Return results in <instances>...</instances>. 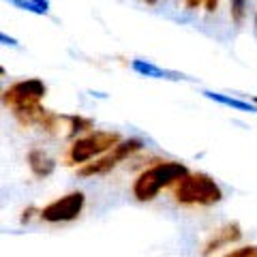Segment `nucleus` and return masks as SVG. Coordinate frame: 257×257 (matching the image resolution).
<instances>
[{"mask_svg": "<svg viewBox=\"0 0 257 257\" xmlns=\"http://www.w3.org/2000/svg\"><path fill=\"white\" fill-rule=\"evenodd\" d=\"M189 174L187 165L180 161H159L144 170L133 182V197L138 202H152L163 189L172 187Z\"/></svg>", "mask_w": 257, "mask_h": 257, "instance_id": "obj_1", "label": "nucleus"}, {"mask_svg": "<svg viewBox=\"0 0 257 257\" xmlns=\"http://www.w3.org/2000/svg\"><path fill=\"white\" fill-rule=\"evenodd\" d=\"M174 199L180 206H214L223 199V189L212 176L204 172H189L174 184Z\"/></svg>", "mask_w": 257, "mask_h": 257, "instance_id": "obj_2", "label": "nucleus"}, {"mask_svg": "<svg viewBox=\"0 0 257 257\" xmlns=\"http://www.w3.org/2000/svg\"><path fill=\"white\" fill-rule=\"evenodd\" d=\"M122 142L118 131H88L82 138L73 140L67 150V165H86L92 159L103 157Z\"/></svg>", "mask_w": 257, "mask_h": 257, "instance_id": "obj_3", "label": "nucleus"}, {"mask_svg": "<svg viewBox=\"0 0 257 257\" xmlns=\"http://www.w3.org/2000/svg\"><path fill=\"white\" fill-rule=\"evenodd\" d=\"M45 94H47V86L41 82V79L30 77V79H22V82L11 84L3 92V101L13 114H18V111L41 105Z\"/></svg>", "mask_w": 257, "mask_h": 257, "instance_id": "obj_4", "label": "nucleus"}, {"mask_svg": "<svg viewBox=\"0 0 257 257\" xmlns=\"http://www.w3.org/2000/svg\"><path fill=\"white\" fill-rule=\"evenodd\" d=\"M144 148V142L140 138H128V140H122L118 144V146H114L109 152H105L103 157L94 159V163H86L77 170V174L82 176V178H90V176H103L111 172L114 167L120 163V161L128 159L131 155H135V152H140Z\"/></svg>", "mask_w": 257, "mask_h": 257, "instance_id": "obj_5", "label": "nucleus"}, {"mask_svg": "<svg viewBox=\"0 0 257 257\" xmlns=\"http://www.w3.org/2000/svg\"><path fill=\"white\" fill-rule=\"evenodd\" d=\"M86 195L82 191H71L67 195H62L58 199L50 202L45 208L39 210V219H43L45 223H69L75 221L84 210Z\"/></svg>", "mask_w": 257, "mask_h": 257, "instance_id": "obj_6", "label": "nucleus"}, {"mask_svg": "<svg viewBox=\"0 0 257 257\" xmlns=\"http://www.w3.org/2000/svg\"><path fill=\"white\" fill-rule=\"evenodd\" d=\"M240 238H242V227H240L236 221H229V223L221 225L219 229H214V234H210V238L204 242L202 253L199 255L202 257H212L214 253H219L221 248L236 244Z\"/></svg>", "mask_w": 257, "mask_h": 257, "instance_id": "obj_7", "label": "nucleus"}, {"mask_svg": "<svg viewBox=\"0 0 257 257\" xmlns=\"http://www.w3.org/2000/svg\"><path fill=\"white\" fill-rule=\"evenodd\" d=\"M28 167L35 178H47L56 170V161L43 148H32L28 152Z\"/></svg>", "mask_w": 257, "mask_h": 257, "instance_id": "obj_8", "label": "nucleus"}, {"mask_svg": "<svg viewBox=\"0 0 257 257\" xmlns=\"http://www.w3.org/2000/svg\"><path fill=\"white\" fill-rule=\"evenodd\" d=\"M204 94L208 96V99L221 103V105H227V107H231V109H238V111H253V114L257 111V107L251 105L248 101H240V99H234V96H227V94H221V92H210V90H206Z\"/></svg>", "mask_w": 257, "mask_h": 257, "instance_id": "obj_9", "label": "nucleus"}, {"mask_svg": "<svg viewBox=\"0 0 257 257\" xmlns=\"http://www.w3.org/2000/svg\"><path fill=\"white\" fill-rule=\"evenodd\" d=\"M133 69L138 71L140 75H144V77L178 79V75H176V73H170V71H163V69H159L157 64H150V62H144V60H133Z\"/></svg>", "mask_w": 257, "mask_h": 257, "instance_id": "obj_10", "label": "nucleus"}, {"mask_svg": "<svg viewBox=\"0 0 257 257\" xmlns=\"http://www.w3.org/2000/svg\"><path fill=\"white\" fill-rule=\"evenodd\" d=\"M64 120L69 122V135L82 133V131H92V120L90 118H84V116H64Z\"/></svg>", "mask_w": 257, "mask_h": 257, "instance_id": "obj_11", "label": "nucleus"}, {"mask_svg": "<svg viewBox=\"0 0 257 257\" xmlns=\"http://www.w3.org/2000/svg\"><path fill=\"white\" fill-rule=\"evenodd\" d=\"M246 7H248V0H229V18L236 26H242L244 24Z\"/></svg>", "mask_w": 257, "mask_h": 257, "instance_id": "obj_12", "label": "nucleus"}, {"mask_svg": "<svg viewBox=\"0 0 257 257\" xmlns=\"http://www.w3.org/2000/svg\"><path fill=\"white\" fill-rule=\"evenodd\" d=\"M257 253V246H240V248H234V251H229V253H225L223 257H255Z\"/></svg>", "mask_w": 257, "mask_h": 257, "instance_id": "obj_13", "label": "nucleus"}, {"mask_svg": "<svg viewBox=\"0 0 257 257\" xmlns=\"http://www.w3.org/2000/svg\"><path fill=\"white\" fill-rule=\"evenodd\" d=\"M37 212V208L35 206H30V208H26V210H24L22 212V223H28L30 219H32V214H35Z\"/></svg>", "mask_w": 257, "mask_h": 257, "instance_id": "obj_14", "label": "nucleus"}, {"mask_svg": "<svg viewBox=\"0 0 257 257\" xmlns=\"http://www.w3.org/2000/svg\"><path fill=\"white\" fill-rule=\"evenodd\" d=\"M206 3V0H184V5H187V9L193 11V9H197V7H202Z\"/></svg>", "mask_w": 257, "mask_h": 257, "instance_id": "obj_15", "label": "nucleus"}, {"mask_svg": "<svg viewBox=\"0 0 257 257\" xmlns=\"http://www.w3.org/2000/svg\"><path fill=\"white\" fill-rule=\"evenodd\" d=\"M204 7H206V11H208V13H214V11H216V7H219V0H206Z\"/></svg>", "mask_w": 257, "mask_h": 257, "instance_id": "obj_16", "label": "nucleus"}, {"mask_svg": "<svg viewBox=\"0 0 257 257\" xmlns=\"http://www.w3.org/2000/svg\"><path fill=\"white\" fill-rule=\"evenodd\" d=\"M144 3H146V5H157L159 0H144Z\"/></svg>", "mask_w": 257, "mask_h": 257, "instance_id": "obj_17", "label": "nucleus"}, {"mask_svg": "<svg viewBox=\"0 0 257 257\" xmlns=\"http://www.w3.org/2000/svg\"><path fill=\"white\" fill-rule=\"evenodd\" d=\"M255 26H257V13H255Z\"/></svg>", "mask_w": 257, "mask_h": 257, "instance_id": "obj_18", "label": "nucleus"}, {"mask_svg": "<svg viewBox=\"0 0 257 257\" xmlns=\"http://www.w3.org/2000/svg\"><path fill=\"white\" fill-rule=\"evenodd\" d=\"M253 101H255V103H257V96H253Z\"/></svg>", "mask_w": 257, "mask_h": 257, "instance_id": "obj_19", "label": "nucleus"}, {"mask_svg": "<svg viewBox=\"0 0 257 257\" xmlns=\"http://www.w3.org/2000/svg\"><path fill=\"white\" fill-rule=\"evenodd\" d=\"M255 257H257V253H255Z\"/></svg>", "mask_w": 257, "mask_h": 257, "instance_id": "obj_20", "label": "nucleus"}]
</instances>
